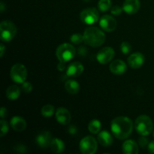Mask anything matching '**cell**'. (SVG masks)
<instances>
[{"instance_id": "cell-1", "label": "cell", "mask_w": 154, "mask_h": 154, "mask_svg": "<svg viewBox=\"0 0 154 154\" xmlns=\"http://www.w3.org/2000/svg\"><path fill=\"white\" fill-rule=\"evenodd\" d=\"M111 129L115 138L123 140L131 135L133 129V123L129 117L120 116L112 120Z\"/></svg>"}, {"instance_id": "cell-2", "label": "cell", "mask_w": 154, "mask_h": 154, "mask_svg": "<svg viewBox=\"0 0 154 154\" xmlns=\"http://www.w3.org/2000/svg\"><path fill=\"white\" fill-rule=\"evenodd\" d=\"M84 42L93 48L100 47L105 41V33L100 29L95 26L87 27L84 32Z\"/></svg>"}, {"instance_id": "cell-3", "label": "cell", "mask_w": 154, "mask_h": 154, "mask_svg": "<svg viewBox=\"0 0 154 154\" xmlns=\"http://www.w3.org/2000/svg\"><path fill=\"white\" fill-rule=\"evenodd\" d=\"M136 132L141 135H148L153 129V123L151 119L147 115H140L135 122Z\"/></svg>"}, {"instance_id": "cell-4", "label": "cell", "mask_w": 154, "mask_h": 154, "mask_svg": "<svg viewBox=\"0 0 154 154\" xmlns=\"http://www.w3.org/2000/svg\"><path fill=\"white\" fill-rule=\"evenodd\" d=\"M75 54H76V50L75 47L69 43L60 45L56 51V55L59 61L63 63H67L72 60L75 57Z\"/></svg>"}, {"instance_id": "cell-5", "label": "cell", "mask_w": 154, "mask_h": 154, "mask_svg": "<svg viewBox=\"0 0 154 154\" xmlns=\"http://www.w3.org/2000/svg\"><path fill=\"white\" fill-rule=\"evenodd\" d=\"M17 34V27L13 22L4 20L0 24V37L1 40L8 42L14 38Z\"/></svg>"}, {"instance_id": "cell-6", "label": "cell", "mask_w": 154, "mask_h": 154, "mask_svg": "<svg viewBox=\"0 0 154 154\" xmlns=\"http://www.w3.org/2000/svg\"><path fill=\"white\" fill-rule=\"evenodd\" d=\"M10 76L12 81L17 84H23L27 77L26 68L21 63L14 65L11 69Z\"/></svg>"}, {"instance_id": "cell-7", "label": "cell", "mask_w": 154, "mask_h": 154, "mask_svg": "<svg viewBox=\"0 0 154 154\" xmlns=\"http://www.w3.org/2000/svg\"><path fill=\"white\" fill-rule=\"evenodd\" d=\"M80 150L84 154H94L97 150V141L93 136L83 138L79 144Z\"/></svg>"}, {"instance_id": "cell-8", "label": "cell", "mask_w": 154, "mask_h": 154, "mask_svg": "<svg viewBox=\"0 0 154 154\" xmlns=\"http://www.w3.org/2000/svg\"><path fill=\"white\" fill-rule=\"evenodd\" d=\"M80 18L84 23L92 25L98 21L99 18V13L95 8H88L81 11Z\"/></svg>"}, {"instance_id": "cell-9", "label": "cell", "mask_w": 154, "mask_h": 154, "mask_svg": "<svg viewBox=\"0 0 154 154\" xmlns=\"http://www.w3.org/2000/svg\"><path fill=\"white\" fill-rule=\"evenodd\" d=\"M115 53L114 49L111 47H105L99 51L96 56L98 62L102 65H105L113 60Z\"/></svg>"}, {"instance_id": "cell-10", "label": "cell", "mask_w": 154, "mask_h": 154, "mask_svg": "<svg viewBox=\"0 0 154 154\" xmlns=\"http://www.w3.org/2000/svg\"><path fill=\"white\" fill-rule=\"evenodd\" d=\"M99 25L105 32H113L117 27V20L114 17L105 14L100 18Z\"/></svg>"}, {"instance_id": "cell-11", "label": "cell", "mask_w": 154, "mask_h": 154, "mask_svg": "<svg viewBox=\"0 0 154 154\" xmlns=\"http://www.w3.org/2000/svg\"><path fill=\"white\" fill-rule=\"evenodd\" d=\"M145 61V57L141 53L136 52L131 54L128 58V64L132 69H139Z\"/></svg>"}, {"instance_id": "cell-12", "label": "cell", "mask_w": 154, "mask_h": 154, "mask_svg": "<svg viewBox=\"0 0 154 154\" xmlns=\"http://www.w3.org/2000/svg\"><path fill=\"white\" fill-rule=\"evenodd\" d=\"M36 143L41 148L45 149L51 145L52 141V135L48 131H43L36 136Z\"/></svg>"}, {"instance_id": "cell-13", "label": "cell", "mask_w": 154, "mask_h": 154, "mask_svg": "<svg viewBox=\"0 0 154 154\" xmlns=\"http://www.w3.org/2000/svg\"><path fill=\"white\" fill-rule=\"evenodd\" d=\"M84 72V66L80 62H73L70 63L66 70V75L68 77L76 78L80 76Z\"/></svg>"}, {"instance_id": "cell-14", "label": "cell", "mask_w": 154, "mask_h": 154, "mask_svg": "<svg viewBox=\"0 0 154 154\" xmlns=\"http://www.w3.org/2000/svg\"><path fill=\"white\" fill-rule=\"evenodd\" d=\"M56 119L60 124L67 125L70 123L72 116L68 109L65 108H59L56 111Z\"/></svg>"}, {"instance_id": "cell-15", "label": "cell", "mask_w": 154, "mask_h": 154, "mask_svg": "<svg viewBox=\"0 0 154 154\" xmlns=\"http://www.w3.org/2000/svg\"><path fill=\"white\" fill-rule=\"evenodd\" d=\"M110 71L113 74L120 75L124 74L127 70V66L125 62L120 60H116L110 64Z\"/></svg>"}, {"instance_id": "cell-16", "label": "cell", "mask_w": 154, "mask_h": 154, "mask_svg": "<svg viewBox=\"0 0 154 154\" xmlns=\"http://www.w3.org/2000/svg\"><path fill=\"white\" fill-rule=\"evenodd\" d=\"M139 0H125L123 5V10L129 14H134L140 9Z\"/></svg>"}, {"instance_id": "cell-17", "label": "cell", "mask_w": 154, "mask_h": 154, "mask_svg": "<svg viewBox=\"0 0 154 154\" xmlns=\"http://www.w3.org/2000/svg\"><path fill=\"white\" fill-rule=\"evenodd\" d=\"M11 126L16 132H23L26 128V122L23 117L19 116H15L12 117L10 121Z\"/></svg>"}, {"instance_id": "cell-18", "label": "cell", "mask_w": 154, "mask_h": 154, "mask_svg": "<svg viewBox=\"0 0 154 154\" xmlns=\"http://www.w3.org/2000/svg\"><path fill=\"white\" fill-rule=\"evenodd\" d=\"M124 154H137L139 152L137 143L133 140H126L122 146Z\"/></svg>"}, {"instance_id": "cell-19", "label": "cell", "mask_w": 154, "mask_h": 154, "mask_svg": "<svg viewBox=\"0 0 154 154\" xmlns=\"http://www.w3.org/2000/svg\"><path fill=\"white\" fill-rule=\"evenodd\" d=\"M98 142L103 147H110L113 144V138L111 134L107 131H102L99 132L97 136Z\"/></svg>"}, {"instance_id": "cell-20", "label": "cell", "mask_w": 154, "mask_h": 154, "mask_svg": "<svg viewBox=\"0 0 154 154\" xmlns=\"http://www.w3.org/2000/svg\"><path fill=\"white\" fill-rule=\"evenodd\" d=\"M65 89L69 93L75 95L79 92L80 85L75 80H68L66 84H65Z\"/></svg>"}, {"instance_id": "cell-21", "label": "cell", "mask_w": 154, "mask_h": 154, "mask_svg": "<svg viewBox=\"0 0 154 154\" xmlns=\"http://www.w3.org/2000/svg\"><path fill=\"white\" fill-rule=\"evenodd\" d=\"M50 147H51V150L55 153H63L65 150L64 142L59 138H53Z\"/></svg>"}, {"instance_id": "cell-22", "label": "cell", "mask_w": 154, "mask_h": 154, "mask_svg": "<svg viewBox=\"0 0 154 154\" xmlns=\"http://www.w3.org/2000/svg\"><path fill=\"white\" fill-rule=\"evenodd\" d=\"M20 95V89L16 85H11L6 90V96L10 100H16Z\"/></svg>"}, {"instance_id": "cell-23", "label": "cell", "mask_w": 154, "mask_h": 154, "mask_svg": "<svg viewBox=\"0 0 154 154\" xmlns=\"http://www.w3.org/2000/svg\"><path fill=\"white\" fill-rule=\"evenodd\" d=\"M102 125L101 122L98 120H93L90 122L88 125V130L92 134H97L100 132Z\"/></svg>"}, {"instance_id": "cell-24", "label": "cell", "mask_w": 154, "mask_h": 154, "mask_svg": "<svg viewBox=\"0 0 154 154\" xmlns=\"http://www.w3.org/2000/svg\"><path fill=\"white\" fill-rule=\"evenodd\" d=\"M54 111H55V108L51 105H45V106L42 107V110H41L42 115L45 117H52L54 114Z\"/></svg>"}, {"instance_id": "cell-25", "label": "cell", "mask_w": 154, "mask_h": 154, "mask_svg": "<svg viewBox=\"0 0 154 154\" xmlns=\"http://www.w3.org/2000/svg\"><path fill=\"white\" fill-rule=\"evenodd\" d=\"M111 0H99L98 3L99 10L102 12H105L111 8Z\"/></svg>"}, {"instance_id": "cell-26", "label": "cell", "mask_w": 154, "mask_h": 154, "mask_svg": "<svg viewBox=\"0 0 154 154\" xmlns=\"http://www.w3.org/2000/svg\"><path fill=\"white\" fill-rule=\"evenodd\" d=\"M70 41L72 43L75 45H80L84 42V35H81L80 33H75L71 35Z\"/></svg>"}, {"instance_id": "cell-27", "label": "cell", "mask_w": 154, "mask_h": 154, "mask_svg": "<svg viewBox=\"0 0 154 154\" xmlns=\"http://www.w3.org/2000/svg\"><path fill=\"white\" fill-rule=\"evenodd\" d=\"M0 126H1V135L0 136L3 137L5 135L8 133L9 130V126L8 124L7 121L3 119H2L1 121H0Z\"/></svg>"}, {"instance_id": "cell-28", "label": "cell", "mask_w": 154, "mask_h": 154, "mask_svg": "<svg viewBox=\"0 0 154 154\" xmlns=\"http://www.w3.org/2000/svg\"><path fill=\"white\" fill-rule=\"evenodd\" d=\"M120 50L123 54H128L132 51V45L127 42H123L120 45Z\"/></svg>"}, {"instance_id": "cell-29", "label": "cell", "mask_w": 154, "mask_h": 154, "mask_svg": "<svg viewBox=\"0 0 154 154\" xmlns=\"http://www.w3.org/2000/svg\"><path fill=\"white\" fill-rule=\"evenodd\" d=\"M21 90L23 93H31L32 90V85L30 82L28 81H24L22 84V87H21Z\"/></svg>"}, {"instance_id": "cell-30", "label": "cell", "mask_w": 154, "mask_h": 154, "mask_svg": "<svg viewBox=\"0 0 154 154\" xmlns=\"http://www.w3.org/2000/svg\"><path fill=\"white\" fill-rule=\"evenodd\" d=\"M138 144H139V146L141 148H146V147H147L149 144L148 138L146 137V135H141L139 139H138Z\"/></svg>"}, {"instance_id": "cell-31", "label": "cell", "mask_w": 154, "mask_h": 154, "mask_svg": "<svg viewBox=\"0 0 154 154\" xmlns=\"http://www.w3.org/2000/svg\"><path fill=\"white\" fill-rule=\"evenodd\" d=\"M123 8H120V6L118 5H115L114 6V7L111 8V13L113 15H114V16H118V15H120V14L122 13V11H123Z\"/></svg>"}, {"instance_id": "cell-32", "label": "cell", "mask_w": 154, "mask_h": 154, "mask_svg": "<svg viewBox=\"0 0 154 154\" xmlns=\"http://www.w3.org/2000/svg\"><path fill=\"white\" fill-rule=\"evenodd\" d=\"M147 148L149 153H154V141H150V142H149L148 146H147Z\"/></svg>"}, {"instance_id": "cell-33", "label": "cell", "mask_w": 154, "mask_h": 154, "mask_svg": "<svg viewBox=\"0 0 154 154\" xmlns=\"http://www.w3.org/2000/svg\"><path fill=\"white\" fill-rule=\"evenodd\" d=\"M16 150H17V152H19V153H26V147L23 145H21V144L17 145Z\"/></svg>"}, {"instance_id": "cell-34", "label": "cell", "mask_w": 154, "mask_h": 154, "mask_svg": "<svg viewBox=\"0 0 154 154\" xmlns=\"http://www.w3.org/2000/svg\"><path fill=\"white\" fill-rule=\"evenodd\" d=\"M0 116H1L2 119H4L7 116V109L4 107H2L0 110Z\"/></svg>"}, {"instance_id": "cell-35", "label": "cell", "mask_w": 154, "mask_h": 154, "mask_svg": "<svg viewBox=\"0 0 154 154\" xmlns=\"http://www.w3.org/2000/svg\"><path fill=\"white\" fill-rule=\"evenodd\" d=\"M66 63H63V62H60V63L58 64V66H57V69H58L59 71H63L65 70V69H66V64H65Z\"/></svg>"}, {"instance_id": "cell-36", "label": "cell", "mask_w": 154, "mask_h": 154, "mask_svg": "<svg viewBox=\"0 0 154 154\" xmlns=\"http://www.w3.org/2000/svg\"><path fill=\"white\" fill-rule=\"evenodd\" d=\"M5 50V47L4 45L2 44V45H0V57H1V58H2L3 56H4Z\"/></svg>"}, {"instance_id": "cell-37", "label": "cell", "mask_w": 154, "mask_h": 154, "mask_svg": "<svg viewBox=\"0 0 154 154\" xmlns=\"http://www.w3.org/2000/svg\"><path fill=\"white\" fill-rule=\"evenodd\" d=\"M5 10V4H4V2H2L1 5H0V11H1L2 13V12L4 11Z\"/></svg>"}, {"instance_id": "cell-38", "label": "cell", "mask_w": 154, "mask_h": 154, "mask_svg": "<svg viewBox=\"0 0 154 154\" xmlns=\"http://www.w3.org/2000/svg\"><path fill=\"white\" fill-rule=\"evenodd\" d=\"M84 2H90V0H83Z\"/></svg>"}, {"instance_id": "cell-39", "label": "cell", "mask_w": 154, "mask_h": 154, "mask_svg": "<svg viewBox=\"0 0 154 154\" xmlns=\"http://www.w3.org/2000/svg\"><path fill=\"white\" fill-rule=\"evenodd\" d=\"M153 138H154V130H153Z\"/></svg>"}]
</instances>
